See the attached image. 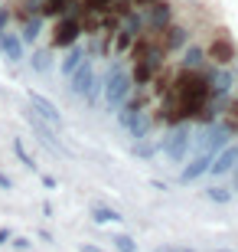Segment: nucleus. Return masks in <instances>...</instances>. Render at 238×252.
Segmentation results:
<instances>
[{
  "mask_svg": "<svg viewBox=\"0 0 238 252\" xmlns=\"http://www.w3.org/2000/svg\"><path fill=\"white\" fill-rule=\"evenodd\" d=\"M95 7H105V3H111V0H92Z\"/></svg>",
  "mask_w": 238,
  "mask_h": 252,
  "instance_id": "c85d7f7f",
  "label": "nucleus"
},
{
  "mask_svg": "<svg viewBox=\"0 0 238 252\" xmlns=\"http://www.w3.org/2000/svg\"><path fill=\"white\" fill-rule=\"evenodd\" d=\"M26 98H29V105L36 108V115L43 118V122H49V125H62V115H59V108L49 102L46 95H39V92H33V89H29Z\"/></svg>",
  "mask_w": 238,
  "mask_h": 252,
  "instance_id": "7ed1b4c3",
  "label": "nucleus"
},
{
  "mask_svg": "<svg viewBox=\"0 0 238 252\" xmlns=\"http://www.w3.org/2000/svg\"><path fill=\"white\" fill-rule=\"evenodd\" d=\"M131 92V75L124 72V69H118V72L108 75V85H105V102L111 105V108H118L124 98H128Z\"/></svg>",
  "mask_w": 238,
  "mask_h": 252,
  "instance_id": "f257e3e1",
  "label": "nucleus"
},
{
  "mask_svg": "<svg viewBox=\"0 0 238 252\" xmlns=\"http://www.w3.org/2000/svg\"><path fill=\"white\" fill-rule=\"evenodd\" d=\"M170 43H173V46H176V43H183V30H170Z\"/></svg>",
  "mask_w": 238,
  "mask_h": 252,
  "instance_id": "5701e85b",
  "label": "nucleus"
},
{
  "mask_svg": "<svg viewBox=\"0 0 238 252\" xmlns=\"http://www.w3.org/2000/svg\"><path fill=\"white\" fill-rule=\"evenodd\" d=\"M183 65H186V69H196V65H202V49L189 46V49H186V59H183Z\"/></svg>",
  "mask_w": 238,
  "mask_h": 252,
  "instance_id": "dca6fc26",
  "label": "nucleus"
},
{
  "mask_svg": "<svg viewBox=\"0 0 238 252\" xmlns=\"http://www.w3.org/2000/svg\"><path fill=\"white\" fill-rule=\"evenodd\" d=\"M92 220L95 223H121V213H114V210H108V206H95Z\"/></svg>",
  "mask_w": 238,
  "mask_h": 252,
  "instance_id": "9b49d317",
  "label": "nucleus"
},
{
  "mask_svg": "<svg viewBox=\"0 0 238 252\" xmlns=\"http://www.w3.org/2000/svg\"><path fill=\"white\" fill-rule=\"evenodd\" d=\"M209 164H212V154H199V158H196V160L189 164V167H186L183 174H180V180H183V184H189V180L202 177V174L209 170Z\"/></svg>",
  "mask_w": 238,
  "mask_h": 252,
  "instance_id": "0eeeda50",
  "label": "nucleus"
},
{
  "mask_svg": "<svg viewBox=\"0 0 238 252\" xmlns=\"http://www.w3.org/2000/svg\"><path fill=\"white\" fill-rule=\"evenodd\" d=\"M65 10H69V0H46L43 3V13H49V17H59Z\"/></svg>",
  "mask_w": 238,
  "mask_h": 252,
  "instance_id": "4468645a",
  "label": "nucleus"
},
{
  "mask_svg": "<svg viewBox=\"0 0 238 252\" xmlns=\"http://www.w3.org/2000/svg\"><path fill=\"white\" fill-rule=\"evenodd\" d=\"M166 17H170V10L163 3H154V23H166Z\"/></svg>",
  "mask_w": 238,
  "mask_h": 252,
  "instance_id": "4be33fe9",
  "label": "nucleus"
},
{
  "mask_svg": "<svg viewBox=\"0 0 238 252\" xmlns=\"http://www.w3.org/2000/svg\"><path fill=\"white\" fill-rule=\"evenodd\" d=\"M212 53L219 56V63H229V59H232V43H225V39H219V43L212 46Z\"/></svg>",
  "mask_w": 238,
  "mask_h": 252,
  "instance_id": "f3484780",
  "label": "nucleus"
},
{
  "mask_svg": "<svg viewBox=\"0 0 238 252\" xmlns=\"http://www.w3.org/2000/svg\"><path fill=\"white\" fill-rule=\"evenodd\" d=\"M225 141H229V128H222V125H212V128L199 138V148H202V154H215V151L225 148Z\"/></svg>",
  "mask_w": 238,
  "mask_h": 252,
  "instance_id": "39448f33",
  "label": "nucleus"
},
{
  "mask_svg": "<svg viewBox=\"0 0 238 252\" xmlns=\"http://www.w3.org/2000/svg\"><path fill=\"white\" fill-rule=\"evenodd\" d=\"M118 108H121V112H118V122L124 125V128H131V122H134V118L140 115V108H137V105H124V102H121Z\"/></svg>",
  "mask_w": 238,
  "mask_h": 252,
  "instance_id": "f8f14e48",
  "label": "nucleus"
},
{
  "mask_svg": "<svg viewBox=\"0 0 238 252\" xmlns=\"http://www.w3.org/2000/svg\"><path fill=\"white\" fill-rule=\"evenodd\" d=\"M26 122L33 125V131H36L39 138H43V144H46V148H53V151H59V144H55V138H53V131L46 128V122H43V118H39L36 112H26Z\"/></svg>",
  "mask_w": 238,
  "mask_h": 252,
  "instance_id": "6e6552de",
  "label": "nucleus"
},
{
  "mask_svg": "<svg viewBox=\"0 0 238 252\" xmlns=\"http://www.w3.org/2000/svg\"><path fill=\"white\" fill-rule=\"evenodd\" d=\"M114 249L118 252H137V246H134L131 236H118V239H114Z\"/></svg>",
  "mask_w": 238,
  "mask_h": 252,
  "instance_id": "6ab92c4d",
  "label": "nucleus"
},
{
  "mask_svg": "<svg viewBox=\"0 0 238 252\" xmlns=\"http://www.w3.org/2000/svg\"><path fill=\"white\" fill-rule=\"evenodd\" d=\"M3 27H7V10H0V33H3Z\"/></svg>",
  "mask_w": 238,
  "mask_h": 252,
  "instance_id": "a878e982",
  "label": "nucleus"
},
{
  "mask_svg": "<svg viewBox=\"0 0 238 252\" xmlns=\"http://www.w3.org/2000/svg\"><path fill=\"white\" fill-rule=\"evenodd\" d=\"M0 49L7 53L10 63H20V59H23V43H20L13 33H0Z\"/></svg>",
  "mask_w": 238,
  "mask_h": 252,
  "instance_id": "1a4fd4ad",
  "label": "nucleus"
},
{
  "mask_svg": "<svg viewBox=\"0 0 238 252\" xmlns=\"http://www.w3.org/2000/svg\"><path fill=\"white\" fill-rule=\"evenodd\" d=\"M0 187L7 190V187H10V177H3V174H0Z\"/></svg>",
  "mask_w": 238,
  "mask_h": 252,
  "instance_id": "cd10ccee",
  "label": "nucleus"
},
{
  "mask_svg": "<svg viewBox=\"0 0 238 252\" xmlns=\"http://www.w3.org/2000/svg\"><path fill=\"white\" fill-rule=\"evenodd\" d=\"M82 59H85V53H82L79 46H72V53H69V56L62 59V72H65V75H72V69H75L79 63H82Z\"/></svg>",
  "mask_w": 238,
  "mask_h": 252,
  "instance_id": "ddd939ff",
  "label": "nucleus"
},
{
  "mask_svg": "<svg viewBox=\"0 0 238 252\" xmlns=\"http://www.w3.org/2000/svg\"><path fill=\"white\" fill-rule=\"evenodd\" d=\"M69 79H72V92L75 95H92L95 92V72H92V65L85 63V59L72 69Z\"/></svg>",
  "mask_w": 238,
  "mask_h": 252,
  "instance_id": "f03ea898",
  "label": "nucleus"
},
{
  "mask_svg": "<svg viewBox=\"0 0 238 252\" xmlns=\"http://www.w3.org/2000/svg\"><path fill=\"white\" fill-rule=\"evenodd\" d=\"M13 151H17V158L23 160V167H29V170H36V164H33V158H29L26 151H23V144H20V141H13Z\"/></svg>",
  "mask_w": 238,
  "mask_h": 252,
  "instance_id": "aec40b11",
  "label": "nucleus"
},
{
  "mask_svg": "<svg viewBox=\"0 0 238 252\" xmlns=\"http://www.w3.org/2000/svg\"><path fill=\"white\" fill-rule=\"evenodd\" d=\"M10 236H13V233H10V229H0V246H3V243H7V239H10Z\"/></svg>",
  "mask_w": 238,
  "mask_h": 252,
  "instance_id": "393cba45",
  "label": "nucleus"
},
{
  "mask_svg": "<svg viewBox=\"0 0 238 252\" xmlns=\"http://www.w3.org/2000/svg\"><path fill=\"white\" fill-rule=\"evenodd\" d=\"M157 252H192V249H186V246H163V249H157Z\"/></svg>",
  "mask_w": 238,
  "mask_h": 252,
  "instance_id": "b1692460",
  "label": "nucleus"
},
{
  "mask_svg": "<svg viewBox=\"0 0 238 252\" xmlns=\"http://www.w3.org/2000/svg\"><path fill=\"white\" fill-rule=\"evenodd\" d=\"M36 36H39V17H33L26 27H23V39H26V43H33Z\"/></svg>",
  "mask_w": 238,
  "mask_h": 252,
  "instance_id": "a211bd4d",
  "label": "nucleus"
},
{
  "mask_svg": "<svg viewBox=\"0 0 238 252\" xmlns=\"http://www.w3.org/2000/svg\"><path fill=\"white\" fill-rule=\"evenodd\" d=\"M79 252H101V249H98V246H82Z\"/></svg>",
  "mask_w": 238,
  "mask_h": 252,
  "instance_id": "bb28decb",
  "label": "nucleus"
},
{
  "mask_svg": "<svg viewBox=\"0 0 238 252\" xmlns=\"http://www.w3.org/2000/svg\"><path fill=\"white\" fill-rule=\"evenodd\" d=\"M140 3H144V0H140Z\"/></svg>",
  "mask_w": 238,
  "mask_h": 252,
  "instance_id": "c756f323",
  "label": "nucleus"
},
{
  "mask_svg": "<svg viewBox=\"0 0 238 252\" xmlns=\"http://www.w3.org/2000/svg\"><path fill=\"white\" fill-rule=\"evenodd\" d=\"M229 82H232V75H229V72H219V75H212V92L225 95V92H229Z\"/></svg>",
  "mask_w": 238,
  "mask_h": 252,
  "instance_id": "2eb2a0df",
  "label": "nucleus"
},
{
  "mask_svg": "<svg viewBox=\"0 0 238 252\" xmlns=\"http://www.w3.org/2000/svg\"><path fill=\"white\" fill-rule=\"evenodd\" d=\"M235 160H238V148H225L219 158L209 164V170H212V174H225V170L235 167Z\"/></svg>",
  "mask_w": 238,
  "mask_h": 252,
  "instance_id": "9d476101",
  "label": "nucleus"
},
{
  "mask_svg": "<svg viewBox=\"0 0 238 252\" xmlns=\"http://www.w3.org/2000/svg\"><path fill=\"white\" fill-rule=\"evenodd\" d=\"M189 141H192V134H189V128H186V125L173 128V131H170V138H166V154H170L173 160H183L186 158V148H189Z\"/></svg>",
  "mask_w": 238,
  "mask_h": 252,
  "instance_id": "20e7f679",
  "label": "nucleus"
},
{
  "mask_svg": "<svg viewBox=\"0 0 238 252\" xmlns=\"http://www.w3.org/2000/svg\"><path fill=\"white\" fill-rule=\"evenodd\" d=\"M209 200H215V203H229V200H232V193H229V190L212 187V190H209Z\"/></svg>",
  "mask_w": 238,
  "mask_h": 252,
  "instance_id": "412c9836",
  "label": "nucleus"
},
{
  "mask_svg": "<svg viewBox=\"0 0 238 252\" xmlns=\"http://www.w3.org/2000/svg\"><path fill=\"white\" fill-rule=\"evenodd\" d=\"M75 39H79V20L75 17H65L62 23H55V33H53L55 46H72Z\"/></svg>",
  "mask_w": 238,
  "mask_h": 252,
  "instance_id": "423d86ee",
  "label": "nucleus"
}]
</instances>
